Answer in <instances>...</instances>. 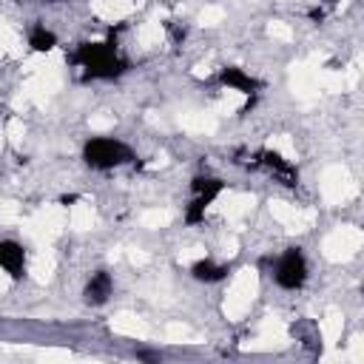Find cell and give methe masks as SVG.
<instances>
[{"instance_id":"cell-1","label":"cell","mask_w":364,"mask_h":364,"mask_svg":"<svg viewBox=\"0 0 364 364\" xmlns=\"http://www.w3.org/2000/svg\"><path fill=\"white\" fill-rule=\"evenodd\" d=\"M71 60L85 71V80H117L128 71V60L119 57L114 31L102 43H80Z\"/></svg>"},{"instance_id":"cell-2","label":"cell","mask_w":364,"mask_h":364,"mask_svg":"<svg viewBox=\"0 0 364 364\" xmlns=\"http://www.w3.org/2000/svg\"><path fill=\"white\" fill-rule=\"evenodd\" d=\"M134 159H136L134 151L122 139H114V136H91L82 145V162L94 171H111Z\"/></svg>"},{"instance_id":"cell-3","label":"cell","mask_w":364,"mask_h":364,"mask_svg":"<svg viewBox=\"0 0 364 364\" xmlns=\"http://www.w3.org/2000/svg\"><path fill=\"white\" fill-rule=\"evenodd\" d=\"M225 191V182L219 176H208V173H199L191 179V202L185 208V225H199L205 222V210L213 205V199Z\"/></svg>"},{"instance_id":"cell-4","label":"cell","mask_w":364,"mask_h":364,"mask_svg":"<svg viewBox=\"0 0 364 364\" xmlns=\"http://www.w3.org/2000/svg\"><path fill=\"white\" fill-rule=\"evenodd\" d=\"M273 279L282 290H301L307 282V259L301 247H287L273 267Z\"/></svg>"},{"instance_id":"cell-5","label":"cell","mask_w":364,"mask_h":364,"mask_svg":"<svg viewBox=\"0 0 364 364\" xmlns=\"http://www.w3.org/2000/svg\"><path fill=\"white\" fill-rule=\"evenodd\" d=\"M259 165L267 168L270 173H276V179H279L282 185H287V188H296V185H299V171H296V165L287 162L279 151H270V148L259 151Z\"/></svg>"},{"instance_id":"cell-6","label":"cell","mask_w":364,"mask_h":364,"mask_svg":"<svg viewBox=\"0 0 364 364\" xmlns=\"http://www.w3.org/2000/svg\"><path fill=\"white\" fill-rule=\"evenodd\" d=\"M0 267L20 282L26 276V247L14 239H0Z\"/></svg>"},{"instance_id":"cell-7","label":"cell","mask_w":364,"mask_h":364,"mask_svg":"<svg viewBox=\"0 0 364 364\" xmlns=\"http://www.w3.org/2000/svg\"><path fill=\"white\" fill-rule=\"evenodd\" d=\"M216 82H219V85H228V88H233V91H242V94H247V97H253V94L262 88V82H259L256 77H250V74H247L245 68H239V65H225V68H219Z\"/></svg>"},{"instance_id":"cell-8","label":"cell","mask_w":364,"mask_h":364,"mask_svg":"<svg viewBox=\"0 0 364 364\" xmlns=\"http://www.w3.org/2000/svg\"><path fill=\"white\" fill-rule=\"evenodd\" d=\"M111 293H114L111 273L108 270H97V273H91V279L82 287V301L91 304V307H100V304H105L111 299Z\"/></svg>"},{"instance_id":"cell-9","label":"cell","mask_w":364,"mask_h":364,"mask_svg":"<svg viewBox=\"0 0 364 364\" xmlns=\"http://www.w3.org/2000/svg\"><path fill=\"white\" fill-rule=\"evenodd\" d=\"M228 273H230V267H228V264H219V262H213V259H199V262L191 264V276H193L196 282H205V284L222 282V279H228Z\"/></svg>"},{"instance_id":"cell-10","label":"cell","mask_w":364,"mask_h":364,"mask_svg":"<svg viewBox=\"0 0 364 364\" xmlns=\"http://www.w3.org/2000/svg\"><path fill=\"white\" fill-rule=\"evenodd\" d=\"M54 46H57V34H54L51 28H46L43 23L31 26V31H28V48H31V51L46 54V51H51Z\"/></svg>"}]
</instances>
